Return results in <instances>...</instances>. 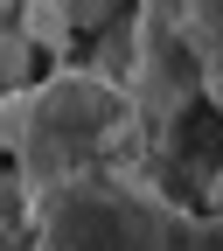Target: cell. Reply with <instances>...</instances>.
<instances>
[{
  "mask_svg": "<svg viewBox=\"0 0 223 251\" xmlns=\"http://www.w3.org/2000/svg\"><path fill=\"white\" fill-rule=\"evenodd\" d=\"M0 147L14 153L21 196L35 202L56 181L133 168L140 153V98L98 70H49L0 105Z\"/></svg>",
  "mask_w": 223,
  "mask_h": 251,
  "instance_id": "6da1fadb",
  "label": "cell"
},
{
  "mask_svg": "<svg viewBox=\"0 0 223 251\" xmlns=\"http://www.w3.org/2000/svg\"><path fill=\"white\" fill-rule=\"evenodd\" d=\"M35 251H181L188 216L133 168H98L77 181H56L28 202Z\"/></svg>",
  "mask_w": 223,
  "mask_h": 251,
  "instance_id": "7a4b0ae2",
  "label": "cell"
},
{
  "mask_svg": "<svg viewBox=\"0 0 223 251\" xmlns=\"http://www.w3.org/2000/svg\"><path fill=\"white\" fill-rule=\"evenodd\" d=\"M174 28L196 56V77L223 98V0H174Z\"/></svg>",
  "mask_w": 223,
  "mask_h": 251,
  "instance_id": "3957f363",
  "label": "cell"
}]
</instances>
